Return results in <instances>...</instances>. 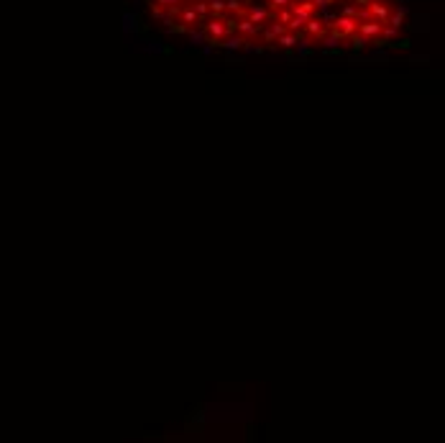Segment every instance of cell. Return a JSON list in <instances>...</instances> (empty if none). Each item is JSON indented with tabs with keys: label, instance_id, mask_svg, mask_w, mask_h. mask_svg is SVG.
<instances>
[{
	"label": "cell",
	"instance_id": "obj_9",
	"mask_svg": "<svg viewBox=\"0 0 445 443\" xmlns=\"http://www.w3.org/2000/svg\"><path fill=\"white\" fill-rule=\"evenodd\" d=\"M153 5H159V8H167V11H171V8H179V5H184L187 0H151Z\"/></svg>",
	"mask_w": 445,
	"mask_h": 443
},
{
	"label": "cell",
	"instance_id": "obj_4",
	"mask_svg": "<svg viewBox=\"0 0 445 443\" xmlns=\"http://www.w3.org/2000/svg\"><path fill=\"white\" fill-rule=\"evenodd\" d=\"M210 39H225V36H230V31H228V23H225V18H210L207 23H202L199 26Z\"/></svg>",
	"mask_w": 445,
	"mask_h": 443
},
{
	"label": "cell",
	"instance_id": "obj_6",
	"mask_svg": "<svg viewBox=\"0 0 445 443\" xmlns=\"http://www.w3.org/2000/svg\"><path fill=\"white\" fill-rule=\"evenodd\" d=\"M368 13L374 21H381V23H389V16L394 13V8L389 5V0H371L368 5Z\"/></svg>",
	"mask_w": 445,
	"mask_h": 443
},
{
	"label": "cell",
	"instance_id": "obj_12",
	"mask_svg": "<svg viewBox=\"0 0 445 443\" xmlns=\"http://www.w3.org/2000/svg\"><path fill=\"white\" fill-rule=\"evenodd\" d=\"M330 3H333V5H338V3H343V0H330Z\"/></svg>",
	"mask_w": 445,
	"mask_h": 443
},
{
	"label": "cell",
	"instance_id": "obj_1",
	"mask_svg": "<svg viewBox=\"0 0 445 443\" xmlns=\"http://www.w3.org/2000/svg\"><path fill=\"white\" fill-rule=\"evenodd\" d=\"M330 31H335L338 36H343V39H351L353 33H358V18H351V16L338 13L330 21Z\"/></svg>",
	"mask_w": 445,
	"mask_h": 443
},
{
	"label": "cell",
	"instance_id": "obj_2",
	"mask_svg": "<svg viewBox=\"0 0 445 443\" xmlns=\"http://www.w3.org/2000/svg\"><path fill=\"white\" fill-rule=\"evenodd\" d=\"M384 26L381 21H374V18H366V21H358V33L366 36L368 41H379L384 36Z\"/></svg>",
	"mask_w": 445,
	"mask_h": 443
},
{
	"label": "cell",
	"instance_id": "obj_10",
	"mask_svg": "<svg viewBox=\"0 0 445 443\" xmlns=\"http://www.w3.org/2000/svg\"><path fill=\"white\" fill-rule=\"evenodd\" d=\"M366 44H368L366 36H361V33H353V36H351V47L356 49V51H361L363 47H366Z\"/></svg>",
	"mask_w": 445,
	"mask_h": 443
},
{
	"label": "cell",
	"instance_id": "obj_3",
	"mask_svg": "<svg viewBox=\"0 0 445 443\" xmlns=\"http://www.w3.org/2000/svg\"><path fill=\"white\" fill-rule=\"evenodd\" d=\"M243 16H246L248 21L259 23V26H266L269 21H274V11H271L269 5H248Z\"/></svg>",
	"mask_w": 445,
	"mask_h": 443
},
{
	"label": "cell",
	"instance_id": "obj_8",
	"mask_svg": "<svg viewBox=\"0 0 445 443\" xmlns=\"http://www.w3.org/2000/svg\"><path fill=\"white\" fill-rule=\"evenodd\" d=\"M389 26H394V29H402V26H404V8H397V11L389 16Z\"/></svg>",
	"mask_w": 445,
	"mask_h": 443
},
{
	"label": "cell",
	"instance_id": "obj_5",
	"mask_svg": "<svg viewBox=\"0 0 445 443\" xmlns=\"http://www.w3.org/2000/svg\"><path fill=\"white\" fill-rule=\"evenodd\" d=\"M287 31H289V26L274 18V21H269V23L264 26V31H261V39H264V44H269V47H271V44H274L281 33H287Z\"/></svg>",
	"mask_w": 445,
	"mask_h": 443
},
{
	"label": "cell",
	"instance_id": "obj_11",
	"mask_svg": "<svg viewBox=\"0 0 445 443\" xmlns=\"http://www.w3.org/2000/svg\"><path fill=\"white\" fill-rule=\"evenodd\" d=\"M266 5H269L271 11L276 13V11H284V8H289V5H292V0H266Z\"/></svg>",
	"mask_w": 445,
	"mask_h": 443
},
{
	"label": "cell",
	"instance_id": "obj_7",
	"mask_svg": "<svg viewBox=\"0 0 445 443\" xmlns=\"http://www.w3.org/2000/svg\"><path fill=\"white\" fill-rule=\"evenodd\" d=\"M299 41H302V31H287V33H281L279 39L271 44L269 49H287V51H292V49H297L299 47Z\"/></svg>",
	"mask_w": 445,
	"mask_h": 443
}]
</instances>
